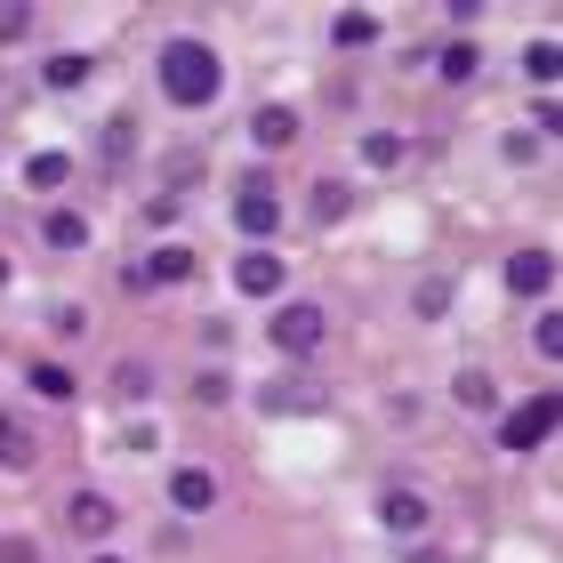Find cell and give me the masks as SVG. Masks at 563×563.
Returning a JSON list of instances; mask_svg holds the SVG:
<instances>
[{"label": "cell", "instance_id": "obj_1", "mask_svg": "<svg viewBox=\"0 0 563 563\" xmlns=\"http://www.w3.org/2000/svg\"><path fill=\"white\" fill-rule=\"evenodd\" d=\"M218 81H225V73H218V48L210 41H169L162 48V89L177 97V106H210Z\"/></svg>", "mask_w": 563, "mask_h": 563}, {"label": "cell", "instance_id": "obj_2", "mask_svg": "<svg viewBox=\"0 0 563 563\" xmlns=\"http://www.w3.org/2000/svg\"><path fill=\"white\" fill-rule=\"evenodd\" d=\"M322 306H306V298H290V306H274V322H266V339L282 346V354H314L322 346Z\"/></svg>", "mask_w": 563, "mask_h": 563}, {"label": "cell", "instance_id": "obj_3", "mask_svg": "<svg viewBox=\"0 0 563 563\" xmlns=\"http://www.w3.org/2000/svg\"><path fill=\"white\" fill-rule=\"evenodd\" d=\"M548 427H555V395H523V402H507V411H499V443L507 451H531V443H548Z\"/></svg>", "mask_w": 563, "mask_h": 563}, {"label": "cell", "instance_id": "obj_4", "mask_svg": "<svg viewBox=\"0 0 563 563\" xmlns=\"http://www.w3.org/2000/svg\"><path fill=\"white\" fill-rule=\"evenodd\" d=\"M499 282H507L516 298H548V290H555V258H548V250H516V258L499 266Z\"/></svg>", "mask_w": 563, "mask_h": 563}, {"label": "cell", "instance_id": "obj_5", "mask_svg": "<svg viewBox=\"0 0 563 563\" xmlns=\"http://www.w3.org/2000/svg\"><path fill=\"white\" fill-rule=\"evenodd\" d=\"M65 523L81 531V540H113V523H121V507L106 499V492H73L65 499Z\"/></svg>", "mask_w": 563, "mask_h": 563}, {"label": "cell", "instance_id": "obj_6", "mask_svg": "<svg viewBox=\"0 0 563 563\" xmlns=\"http://www.w3.org/2000/svg\"><path fill=\"white\" fill-rule=\"evenodd\" d=\"M378 523H387V531H402V540H411V531H427V492H411V483L378 492Z\"/></svg>", "mask_w": 563, "mask_h": 563}, {"label": "cell", "instance_id": "obj_7", "mask_svg": "<svg viewBox=\"0 0 563 563\" xmlns=\"http://www.w3.org/2000/svg\"><path fill=\"white\" fill-rule=\"evenodd\" d=\"M234 290L242 298H274L282 290V258H274V250H242V258H234Z\"/></svg>", "mask_w": 563, "mask_h": 563}, {"label": "cell", "instance_id": "obj_8", "mask_svg": "<svg viewBox=\"0 0 563 563\" xmlns=\"http://www.w3.org/2000/svg\"><path fill=\"white\" fill-rule=\"evenodd\" d=\"M169 507H186V516L218 507V475H210V467H177V475H169Z\"/></svg>", "mask_w": 563, "mask_h": 563}, {"label": "cell", "instance_id": "obj_9", "mask_svg": "<svg viewBox=\"0 0 563 563\" xmlns=\"http://www.w3.org/2000/svg\"><path fill=\"white\" fill-rule=\"evenodd\" d=\"M234 225H242L250 242H266L274 225H282V201L274 194H234Z\"/></svg>", "mask_w": 563, "mask_h": 563}, {"label": "cell", "instance_id": "obj_10", "mask_svg": "<svg viewBox=\"0 0 563 563\" xmlns=\"http://www.w3.org/2000/svg\"><path fill=\"white\" fill-rule=\"evenodd\" d=\"M258 411H322L314 378H282V387H258Z\"/></svg>", "mask_w": 563, "mask_h": 563}, {"label": "cell", "instance_id": "obj_11", "mask_svg": "<svg viewBox=\"0 0 563 563\" xmlns=\"http://www.w3.org/2000/svg\"><path fill=\"white\" fill-rule=\"evenodd\" d=\"M186 274H194V250H186V242H162V250L145 258V282H153V290H162V282H186Z\"/></svg>", "mask_w": 563, "mask_h": 563}, {"label": "cell", "instance_id": "obj_12", "mask_svg": "<svg viewBox=\"0 0 563 563\" xmlns=\"http://www.w3.org/2000/svg\"><path fill=\"white\" fill-rule=\"evenodd\" d=\"M41 242H48V250H81V242H89V218H81V210H48V218H41Z\"/></svg>", "mask_w": 563, "mask_h": 563}, {"label": "cell", "instance_id": "obj_13", "mask_svg": "<svg viewBox=\"0 0 563 563\" xmlns=\"http://www.w3.org/2000/svg\"><path fill=\"white\" fill-rule=\"evenodd\" d=\"M250 137H258V145H290V137H298V113H290V106H258Z\"/></svg>", "mask_w": 563, "mask_h": 563}, {"label": "cell", "instance_id": "obj_14", "mask_svg": "<svg viewBox=\"0 0 563 563\" xmlns=\"http://www.w3.org/2000/svg\"><path fill=\"white\" fill-rule=\"evenodd\" d=\"M330 41H339V48H371L378 41V16L371 9H346L339 24H330Z\"/></svg>", "mask_w": 563, "mask_h": 563}, {"label": "cell", "instance_id": "obj_15", "mask_svg": "<svg viewBox=\"0 0 563 563\" xmlns=\"http://www.w3.org/2000/svg\"><path fill=\"white\" fill-rule=\"evenodd\" d=\"M24 387H33L41 402H65L73 395V371L65 363H33V371H24Z\"/></svg>", "mask_w": 563, "mask_h": 563}, {"label": "cell", "instance_id": "obj_16", "mask_svg": "<svg viewBox=\"0 0 563 563\" xmlns=\"http://www.w3.org/2000/svg\"><path fill=\"white\" fill-rule=\"evenodd\" d=\"M451 395L467 402V411H499V387H492L483 371H459V378H451Z\"/></svg>", "mask_w": 563, "mask_h": 563}, {"label": "cell", "instance_id": "obj_17", "mask_svg": "<svg viewBox=\"0 0 563 563\" xmlns=\"http://www.w3.org/2000/svg\"><path fill=\"white\" fill-rule=\"evenodd\" d=\"M0 467H33V434L0 411Z\"/></svg>", "mask_w": 563, "mask_h": 563}, {"label": "cell", "instance_id": "obj_18", "mask_svg": "<svg viewBox=\"0 0 563 563\" xmlns=\"http://www.w3.org/2000/svg\"><path fill=\"white\" fill-rule=\"evenodd\" d=\"M24 177H33V186H48V194H57L65 177H73V162H65V153H33V162H24Z\"/></svg>", "mask_w": 563, "mask_h": 563}, {"label": "cell", "instance_id": "obj_19", "mask_svg": "<svg viewBox=\"0 0 563 563\" xmlns=\"http://www.w3.org/2000/svg\"><path fill=\"white\" fill-rule=\"evenodd\" d=\"M41 81H48V89H81V81H89V57H48Z\"/></svg>", "mask_w": 563, "mask_h": 563}, {"label": "cell", "instance_id": "obj_20", "mask_svg": "<svg viewBox=\"0 0 563 563\" xmlns=\"http://www.w3.org/2000/svg\"><path fill=\"white\" fill-rule=\"evenodd\" d=\"M523 65H531V81H555V73H563V48H555V41H531Z\"/></svg>", "mask_w": 563, "mask_h": 563}, {"label": "cell", "instance_id": "obj_21", "mask_svg": "<svg viewBox=\"0 0 563 563\" xmlns=\"http://www.w3.org/2000/svg\"><path fill=\"white\" fill-rule=\"evenodd\" d=\"M306 218H314V225H339V218H346V186H322V194H314V210H306Z\"/></svg>", "mask_w": 563, "mask_h": 563}, {"label": "cell", "instance_id": "obj_22", "mask_svg": "<svg viewBox=\"0 0 563 563\" xmlns=\"http://www.w3.org/2000/svg\"><path fill=\"white\" fill-rule=\"evenodd\" d=\"M145 387H153V371H145V363H113V395H130V402H137Z\"/></svg>", "mask_w": 563, "mask_h": 563}, {"label": "cell", "instance_id": "obj_23", "mask_svg": "<svg viewBox=\"0 0 563 563\" xmlns=\"http://www.w3.org/2000/svg\"><path fill=\"white\" fill-rule=\"evenodd\" d=\"M434 65H443V81H467V73H475V48H467V41H451Z\"/></svg>", "mask_w": 563, "mask_h": 563}, {"label": "cell", "instance_id": "obj_24", "mask_svg": "<svg viewBox=\"0 0 563 563\" xmlns=\"http://www.w3.org/2000/svg\"><path fill=\"white\" fill-rule=\"evenodd\" d=\"M419 314H427V322L451 314V282H419Z\"/></svg>", "mask_w": 563, "mask_h": 563}, {"label": "cell", "instance_id": "obj_25", "mask_svg": "<svg viewBox=\"0 0 563 563\" xmlns=\"http://www.w3.org/2000/svg\"><path fill=\"white\" fill-rule=\"evenodd\" d=\"M0 563H41V540H24V531H9V540H0Z\"/></svg>", "mask_w": 563, "mask_h": 563}, {"label": "cell", "instance_id": "obj_26", "mask_svg": "<svg viewBox=\"0 0 563 563\" xmlns=\"http://www.w3.org/2000/svg\"><path fill=\"white\" fill-rule=\"evenodd\" d=\"M395 153H402V145H395L387 130H371V137H363V162H378V169H387V162H395Z\"/></svg>", "mask_w": 563, "mask_h": 563}, {"label": "cell", "instance_id": "obj_27", "mask_svg": "<svg viewBox=\"0 0 563 563\" xmlns=\"http://www.w3.org/2000/svg\"><path fill=\"white\" fill-rule=\"evenodd\" d=\"M33 33V9H0V41H24Z\"/></svg>", "mask_w": 563, "mask_h": 563}, {"label": "cell", "instance_id": "obj_28", "mask_svg": "<svg viewBox=\"0 0 563 563\" xmlns=\"http://www.w3.org/2000/svg\"><path fill=\"white\" fill-rule=\"evenodd\" d=\"M48 322H57V339H81V330H89V314H81V306H57Z\"/></svg>", "mask_w": 563, "mask_h": 563}, {"label": "cell", "instance_id": "obj_29", "mask_svg": "<svg viewBox=\"0 0 563 563\" xmlns=\"http://www.w3.org/2000/svg\"><path fill=\"white\" fill-rule=\"evenodd\" d=\"M540 354H548V363L563 354V314H540Z\"/></svg>", "mask_w": 563, "mask_h": 563}, {"label": "cell", "instance_id": "obj_30", "mask_svg": "<svg viewBox=\"0 0 563 563\" xmlns=\"http://www.w3.org/2000/svg\"><path fill=\"white\" fill-rule=\"evenodd\" d=\"M130 145H137V130H130V113H121V121H113V130H106V153H113V162H121V153H130Z\"/></svg>", "mask_w": 563, "mask_h": 563}, {"label": "cell", "instance_id": "obj_31", "mask_svg": "<svg viewBox=\"0 0 563 563\" xmlns=\"http://www.w3.org/2000/svg\"><path fill=\"white\" fill-rule=\"evenodd\" d=\"M402 563H451V555H434V548H411V555H402Z\"/></svg>", "mask_w": 563, "mask_h": 563}, {"label": "cell", "instance_id": "obj_32", "mask_svg": "<svg viewBox=\"0 0 563 563\" xmlns=\"http://www.w3.org/2000/svg\"><path fill=\"white\" fill-rule=\"evenodd\" d=\"M89 563H121V555H89Z\"/></svg>", "mask_w": 563, "mask_h": 563}, {"label": "cell", "instance_id": "obj_33", "mask_svg": "<svg viewBox=\"0 0 563 563\" xmlns=\"http://www.w3.org/2000/svg\"><path fill=\"white\" fill-rule=\"evenodd\" d=\"M0 282H9V258H0Z\"/></svg>", "mask_w": 563, "mask_h": 563}]
</instances>
